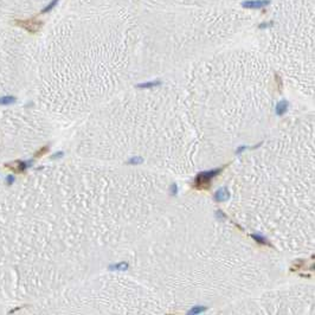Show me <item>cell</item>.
I'll use <instances>...</instances> for the list:
<instances>
[{
  "instance_id": "cell-1",
  "label": "cell",
  "mask_w": 315,
  "mask_h": 315,
  "mask_svg": "<svg viewBox=\"0 0 315 315\" xmlns=\"http://www.w3.org/2000/svg\"><path fill=\"white\" fill-rule=\"evenodd\" d=\"M222 172V168H217L212 171H206V172H201L197 175L196 180L193 182V187L196 190H208L211 186V181L217 174Z\"/></svg>"
},
{
  "instance_id": "cell-2",
  "label": "cell",
  "mask_w": 315,
  "mask_h": 315,
  "mask_svg": "<svg viewBox=\"0 0 315 315\" xmlns=\"http://www.w3.org/2000/svg\"><path fill=\"white\" fill-rule=\"evenodd\" d=\"M269 4H270V0H247L242 2V6L249 10H257V8L265 7Z\"/></svg>"
},
{
  "instance_id": "cell-3",
  "label": "cell",
  "mask_w": 315,
  "mask_h": 315,
  "mask_svg": "<svg viewBox=\"0 0 315 315\" xmlns=\"http://www.w3.org/2000/svg\"><path fill=\"white\" fill-rule=\"evenodd\" d=\"M7 168L13 171L14 173H19V172H23L26 168V164L23 161H13L11 164H7Z\"/></svg>"
},
{
  "instance_id": "cell-4",
  "label": "cell",
  "mask_w": 315,
  "mask_h": 315,
  "mask_svg": "<svg viewBox=\"0 0 315 315\" xmlns=\"http://www.w3.org/2000/svg\"><path fill=\"white\" fill-rule=\"evenodd\" d=\"M215 198L217 201H224V200H226V199L229 198V192L226 191V189H222V190H219L216 193Z\"/></svg>"
},
{
  "instance_id": "cell-5",
  "label": "cell",
  "mask_w": 315,
  "mask_h": 315,
  "mask_svg": "<svg viewBox=\"0 0 315 315\" xmlns=\"http://www.w3.org/2000/svg\"><path fill=\"white\" fill-rule=\"evenodd\" d=\"M288 109V102L287 101H281L278 104H277V109H276V113L278 115H283Z\"/></svg>"
},
{
  "instance_id": "cell-6",
  "label": "cell",
  "mask_w": 315,
  "mask_h": 315,
  "mask_svg": "<svg viewBox=\"0 0 315 315\" xmlns=\"http://www.w3.org/2000/svg\"><path fill=\"white\" fill-rule=\"evenodd\" d=\"M58 1H59V0H52V1H51V2H50V4H49V5H48V6H46V7H44V8H43V11H41V13H46V12H50V11H51V10H52V8H53V7H55V6H56V5H57V4H58Z\"/></svg>"
},
{
  "instance_id": "cell-7",
  "label": "cell",
  "mask_w": 315,
  "mask_h": 315,
  "mask_svg": "<svg viewBox=\"0 0 315 315\" xmlns=\"http://www.w3.org/2000/svg\"><path fill=\"white\" fill-rule=\"evenodd\" d=\"M161 83L159 81H154V82H147V83H142V84H139L138 87L139 88H152V87H157V85H160Z\"/></svg>"
},
{
  "instance_id": "cell-8",
  "label": "cell",
  "mask_w": 315,
  "mask_h": 315,
  "mask_svg": "<svg viewBox=\"0 0 315 315\" xmlns=\"http://www.w3.org/2000/svg\"><path fill=\"white\" fill-rule=\"evenodd\" d=\"M16 101L14 97H10V96H6V97H1L0 99V104H11Z\"/></svg>"
},
{
  "instance_id": "cell-9",
  "label": "cell",
  "mask_w": 315,
  "mask_h": 315,
  "mask_svg": "<svg viewBox=\"0 0 315 315\" xmlns=\"http://www.w3.org/2000/svg\"><path fill=\"white\" fill-rule=\"evenodd\" d=\"M254 239H256L257 243H259V244H264V245H269V242H266V240L263 238V237H261V236H256V235H252L251 236Z\"/></svg>"
},
{
  "instance_id": "cell-10",
  "label": "cell",
  "mask_w": 315,
  "mask_h": 315,
  "mask_svg": "<svg viewBox=\"0 0 315 315\" xmlns=\"http://www.w3.org/2000/svg\"><path fill=\"white\" fill-rule=\"evenodd\" d=\"M49 150V147L48 146H45V147H43V148L41 149V150H38L37 153H36V157H41V155H44L46 152Z\"/></svg>"
},
{
  "instance_id": "cell-11",
  "label": "cell",
  "mask_w": 315,
  "mask_h": 315,
  "mask_svg": "<svg viewBox=\"0 0 315 315\" xmlns=\"http://www.w3.org/2000/svg\"><path fill=\"white\" fill-rule=\"evenodd\" d=\"M269 26H271V23L269 24V23H263V24H259V29H265V27H269Z\"/></svg>"
}]
</instances>
